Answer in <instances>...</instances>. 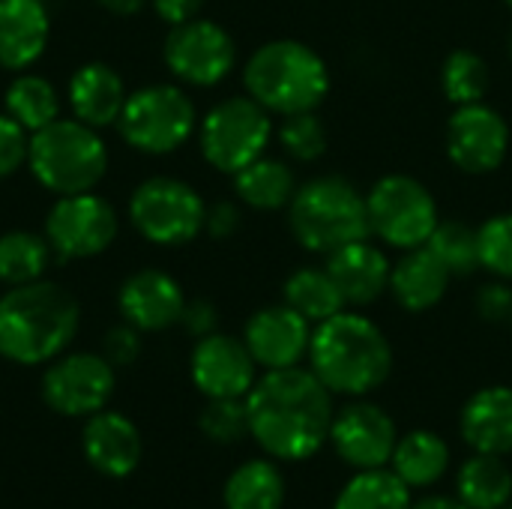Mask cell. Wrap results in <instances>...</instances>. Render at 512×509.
<instances>
[{"mask_svg": "<svg viewBox=\"0 0 512 509\" xmlns=\"http://www.w3.org/2000/svg\"><path fill=\"white\" fill-rule=\"evenodd\" d=\"M333 393L312 369H270L246 396L252 441L276 462H309L330 441Z\"/></svg>", "mask_w": 512, "mask_h": 509, "instance_id": "1", "label": "cell"}, {"mask_svg": "<svg viewBox=\"0 0 512 509\" xmlns=\"http://www.w3.org/2000/svg\"><path fill=\"white\" fill-rule=\"evenodd\" d=\"M309 369L333 396L363 399L387 384L393 348L375 321L342 309L312 327Z\"/></svg>", "mask_w": 512, "mask_h": 509, "instance_id": "2", "label": "cell"}, {"mask_svg": "<svg viewBox=\"0 0 512 509\" xmlns=\"http://www.w3.org/2000/svg\"><path fill=\"white\" fill-rule=\"evenodd\" d=\"M81 324L78 300L57 282L36 279L0 297V357L18 366L57 360Z\"/></svg>", "mask_w": 512, "mask_h": 509, "instance_id": "3", "label": "cell"}, {"mask_svg": "<svg viewBox=\"0 0 512 509\" xmlns=\"http://www.w3.org/2000/svg\"><path fill=\"white\" fill-rule=\"evenodd\" d=\"M243 84L249 96L270 114L291 117L315 111L324 102L330 90V72L321 54L309 45L297 39H273L249 57Z\"/></svg>", "mask_w": 512, "mask_h": 509, "instance_id": "4", "label": "cell"}, {"mask_svg": "<svg viewBox=\"0 0 512 509\" xmlns=\"http://www.w3.org/2000/svg\"><path fill=\"white\" fill-rule=\"evenodd\" d=\"M288 219L294 237L318 255H333L342 246L372 234L366 195L351 180L336 174L297 186L288 204Z\"/></svg>", "mask_w": 512, "mask_h": 509, "instance_id": "5", "label": "cell"}, {"mask_svg": "<svg viewBox=\"0 0 512 509\" xmlns=\"http://www.w3.org/2000/svg\"><path fill=\"white\" fill-rule=\"evenodd\" d=\"M27 165L36 183L54 195L93 192L108 171V147L99 129L75 117H57L30 135Z\"/></svg>", "mask_w": 512, "mask_h": 509, "instance_id": "6", "label": "cell"}, {"mask_svg": "<svg viewBox=\"0 0 512 509\" xmlns=\"http://www.w3.org/2000/svg\"><path fill=\"white\" fill-rule=\"evenodd\" d=\"M195 123V105L180 87L150 84L126 96L117 129L132 150L165 156L189 141Z\"/></svg>", "mask_w": 512, "mask_h": 509, "instance_id": "7", "label": "cell"}, {"mask_svg": "<svg viewBox=\"0 0 512 509\" xmlns=\"http://www.w3.org/2000/svg\"><path fill=\"white\" fill-rule=\"evenodd\" d=\"M270 135V111L252 96H231L207 111L198 129V144L216 171L237 174L264 156Z\"/></svg>", "mask_w": 512, "mask_h": 509, "instance_id": "8", "label": "cell"}, {"mask_svg": "<svg viewBox=\"0 0 512 509\" xmlns=\"http://www.w3.org/2000/svg\"><path fill=\"white\" fill-rule=\"evenodd\" d=\"M135 231L156 246H183L204 231L207 204L177 177H150L129 198Z\"/></svg>", "mask_w": 512, "mask_h": 509, "instance_id": "9", "label": "cell"}, {"mask_svg": "<svg viewBox=\"0 0 512 509\" xmlns=\"http://www.w3.org/2000/svg\"><path fill=\"white\" fill-rule=\"evenodd\" d=\"M366 207L372 234L405 252L426 246L435 225L441 222L432 192L408 174L381 177L366 195Z\"/></svg>", "mask_w": 512, "mask_h": 509, "instance_id": "10", "label": "cell"}, {"mask_svg": "<svg viewBox=\"0 0 512 509\" xmlns=\"http://www.w3.org/2000/svg\"><path fill=\"white\" fill-rule=\"evenodd\" d=\"M117 210L93 192L60 195L45 216V240L63 261L102 255L117 240Z\"/></svg>", "mask_w": 512, "mask_h": 509, "instance_id": "11", "label": "cell"}, {"mask_svg": "<svg viewBox=\"0 0 512 509\" xmlns=\"http://www.w3.org/2000/svg\"><path fill=\"white\" fill-rule=\"evenodd\" d=\"M162 54L171 75L192 87H216L231 75L237 63V45L231 33L204 18L174 24L165 36Z\"/></svg>", "mask_w": 512, "mask_h": 509, "instance_id": "12", "label": "cell"}, {"mask_svg": "<svg viewBox=\"0 0 512 509\" xmlns=\"http://www.w3.org/2000/svg\"><path fill=\"white\" fill-rule=\"evenodd\" d=\"M114 366L102 354H60L42 375V399L60 417H93L114 396Z\"/></svg>", "mask_w": 512, "mask_h": 509, "instance_id": "13", "label": "cell"}, {"mask_svg": "<svg viewBox=\"0 0 512 509\" xmlns=\"http://www.w3.org/2000/svg\"><path fill=\"white\" fill-rule=\"evenodd\" d=\"M327 444L351 471H372L390 468L399 432L393 417L381 405L354 399L333 414Z\"/></svg>", "mask_w": 512, "mask_h": 509, "instance_id": "14", "label": "cell"}, {"mask_svg": "<svg viewBox=\"0 0 512 509\" xmlns=\"http://www.w3.org/2000/svg\"><path fill=\"white\" fill-rule=\"evenodd\" d=\"M510 150L507 120L483 105H459L447 123V156L465 174H492L504 165Z\"/></svg>", "mask_w": 512, "mask_h": 509, "instance_id": "15", "label": "cell"}, {"mask_svg": "<svg viewBox=\"0 0 512 509\" xmlns=\"http://www.w3.org/2000/svg\"><path fill=\"white\" fill-rule=\"evenodd\" d=\"M255 369L246 342L225 333L201 336L189 357L192 384L204 399H246L258 381Z\"/></svg>", "mask_w": 512, "mask_h": 509, "instance_id": "16", "label": "cell"}, {"mask_svg": "<svg viewBox=\"0 0 512 509\" xmlns=\"http://www.w3.org/2000/svg\"><path fill=\"white\" fill-rule=\"evenodd\" d=\"M243 342L258 366L270 369H291L300 366L303 357H309L312 342V324L294 312L288 303L258 309L243 330Z\"/></svg>", "mask_w": 512, "mask_h": 509, "instance_id": "17", "label": "cell"}, {"mask_svg": "<svg viewBox=\"0 0 512 509\" xmlns=\"http://www.w3.org/2000/svg\"><path fill=\"white\" fill-rule=\"evenodd\" d=\"M117 306L126 324H132L141 333H159L174 324H180L186 297L174 276L162 270H138L132 273L120 291Z\"/></svg>", "mask_w": 512, "mask_h": 509, "instance_id": "18", "label": "cell"}, {"mask_svg": "<svg viewBox=\"0 0 512 509\" xmlns=\"http://www.w3.org/2000/svg\"><path fill=\"white\" fill-rule=\"evenodd\" d=\"M81 450L87 465L111 480L132 477L144 456L138 426L117 411H99L87 417L81 429Z\"/></svg>", "mask_w": 512, "mask_h": 509, "instance_id": "19", "label": "cell"}, {"mask_svg": "<svg viewBox=\"0 0 512 509\" xmlns=\"http://www.w3.org/2000/svg\"><path fill=\"white\" fill-rule=\"evenodd\" d=\"M51 15L42 0H0V66L24 72L48 48Z\"/></svg>", "mask_w": 512, "mask_h": 509, "instance_id": "20", "label": "cell"}, {"mask_svg": "<svg viewBox=\"0 0 512 509\" xmlns=\"http://www.w3.org/2000/svg\"><path fill=\"white\" fill-rule=\"evenodd\" d=\"M459 432L471 453L507 459L512 453V387L477 390L462 408Z\"/></svg>", "mask_w": 512, "mask_h": 509, "instance_id": "21", "label": "cell"}, {"mask_svg": "<svg viewBox=\"0 0 512 509\" xmlns=\"http://www.w3.org/2000/svg\"><path fill=\"white\" fill-rule=\"evenodd\" d=\"M327 273L339 285L345 303L351 306H369L384 291H390V261L387 255L366 240L348 243L339 252L327 255Z\"/></svg>", "mask_w": 512, "mask_h": 509, "instance_id": "22", "label": "cell"}, {"mask_svg": "<svg viewBox=\"0 0 512 509\" xmlns=\"http://www.w3.org/2000/svg\"><path fill=\"white\" fill-rule=\"evenodd\" d=\"M126 87L117 69L108 63H84L69 78V108L72 117L93 126L108 129L120 120V111L126 105Z\"/></svg>", "mask_w": 512, "mask_h": 509, "instance_id": "23", "label": "cell"}, {"mask_svg": "<svg viewBox=\"0 0 512 509\" xmlns=\"http://www.w3.org/2000/svg\"><path fill=\"white\" fill-rule=\"evenodd\" d=\"M450 270L438 261V255L429 246H417L408 249L399 264L390 273V291L396 297V303L405 312H429L435 309L450 285Z\"/></svg>", "mask_w": 512, "mask_h": 509, "instance_id": "24", "label": "cell"}, {"mask_svg": "<svg viewBox=\"0 0 512 509\" xmlns=\"http://www.w3.org/2000/svg\"><path fill=\"white\" fill-rule=\"evenodd\" d=\"M390 471L414 492V489H432L441 483V477L450 471V447L438 432L414 429L399 438Z\"/></svg>", "mask_w": 512, "mask_h": 509, "instance_id": "25", "label": "cell"}, {"mask_svg": "<svg viewBox=\"0 0 512 509\" xmlns=\"http://www.w3.org/2000/svg\"><path fill=\"white\" fill-rule=\"evenodd\" d=\"M456 498L468 509H504L512 504V471L504 456L471 453L456 471Z\"/></svg>", "mask_w": 512, "mask_h": 509, "instance_id": "26", "label": "cell"}, {"mask_svg": "<svg viewBox=\"0 0 512 509\" xmlns=\"http://www.w3.org/2000/svg\"><path fill=\"white\" fill-rule=\"evenodd\" d=\"M285 492L288 486L276 459H249L225 480L222 504L225 509H282Z\"/></svg>", "mask_w": 512, "mask_h": 509, "instance_id": "27", "label": "cell"}, {"mask_svg": "<svg viewBox=\"0 0 512 509\" xmlns=\"http://www.w3.org/2000/svg\"><path fill=\"white\" fill-rule=\"evenodd\" d=\"M234 189L240 201L255 210H279L291 204L297 192V180H294V171L282 159L261 156L234 174Z\"/></svg>", "mask_w": 512, "mask_h": 509, "instance_id": "28", "label": "cell"}, {"mask_svg": "<svg viewBox=\"0 0 512 509\" xmlns=\"http://www.w3.org/2000/svg\"><path fill=\"white\" fill-rule=\"evenodd\" d=\"M414 495L411 489L390 471H354V477L339 489L333 509H411Z\"/></svg>", "mask_w": 512, "mask_h": 509, "instance_id": "29", "label": "cell"}, {"mask_svg": "<svg viewBox=\"0 0 512 509\" xmlns=\"http://www.w3.org/2000/svg\"><path fill=\"white\" fill-rule=\"evenodd\" d=\"M282 294H285V303L294 312H300L312 327L339 315L348 306L339 285L333 282V276L318 267H303V270L291 273Z\"/></svg>", "mask_w": 512, "mask_h": 509, "instance_id": "30", "label": "cell"}, {"mask_svg": "<svg viewBox=\"0 0 512 509\" xmlns=\"http://www.w3.org/2000/svg\"><path fill=\"white\" fill-rule=\"evenodd\" d=\"M3 102H6V114L30 135L60 117V96L51 87V81H45L42 75L21 72L18 78H12Z\"/></svg>", "mask_w": 512, "mask_h": 509, "instance_id": "31", "label": "cell"}, {"mask_svg": "<svg viewBox=\"0 0 512 509\" xmlns=\"http://www.w3.org/2000/svg\"><path fill=\"white\" fill-rule=\"evenodd\" d=\"M51 243L33 231H9L0 237V282L15 288L45 276L51 264Z\"/></svg>", "mask_w": 512, "mask_h": 509, "instance_id": "32", "label": "cell"}, {"mask_svg": "<svg viewBox=\"0 0 512 509\" xmlns=\"http://www.w3.org/2000/svg\"><path fill=\"white\" fill-rule=\"evenodd\" d=\"M489 84H492L489 63L477 51L459 48V51L447 54V60L441 66V87H444V96L456 108L483 102V96L489 93Z\"/></svg>", "mask_w": 512, "mask_h": 509, "instance_id": "33", "label": "cell"}, {"mask_svg": "<svg viewBox=\"0 0 512 509\" xmlns=\"http://www.w3.org/2000/svg\"><path fill=\"white\" fill-rule=\"evenodd\" d=\"M426 246L438 255V261L450 270V276H471L480 267V243H477V228L447 219L438 222Z\"/></svg>", "mask_w": 512, "mask_h": 509, "instance_id": "34", "label": "cell"}, {"mask_svg": "<svg viewBox=\"0 0 512 509\" xmlns=\"http://www.w3.org/2000/svg\"><path fill=\"white\" fill-rule=\"evenodd\" d=\"M198 426L213 444H237L249 435L246 399H207Z\"/></svg>", "mask_w": 512, "mask_h": 509, "instance_id": "35", "label": "cell"}, {"mask_svg": "<svg viewBox=\"0 0 512 509\" xmlns=\"http://www.w3.org/2000/svg\"><path fill=\"white\" fill-rule=\"evenodd\" d=\"M279 141H282V147H285V153L291 159L315 162L327 150V129L315 117V111H303V114H291V117L282 120Z\"/></svg>", "mask_w": 512, "mask_h": 509, "instance_id": "36", "label": "cell"}, {"mask_svg": "<svg viewBox=\"0 0 512 509\" xmlns=\"http://www.w3.org/2000/svg\"><path fill=\"white\" fill-rule=\"evenodd\" d=\"M477 243H480V267H486L501 279H512V213L492 216L486 225H480Z\"/></svg>", "mask_w": 512, "mask_h": 509, "instance_id": "37", "label": "cell"}, {"mask_svg": "<svg viewBox=\"0 0 512 509\" xmlns=\"http://www.w3.org/2000/svg\"><path fill=\"white\" fill-rule=\"evenodd\" d=\"M30 132L21 129L9 114H0V180L12 177L21 165H27Z\"/></svg>", "mask_w": 512, "mask_h": 509, "instance_id": "38", "label": "cell"}, {"mask_svg": "<svg viewBox=\"0 0 512 509\" xmlns=\"http://www.w3.org/2000/svg\"><path fill=\"white\" fill-rule=\"evenodd\" d=\"M102 357L111 363V366H132L141 354V330H135L132 324H123V327H111L105 333V342H102Z\"/></svg>", "mask_w": 512, "mask_h": 509, "instance_id": "39", "label": "cell"}, {"mask_svg": "<svg viewBox=\"0 0 512 509\" xmlns=\"http://www.w3.org/2000/svg\"><path fill=\"white\" fill-rule=\"evenodd\" d=\"M477 315L489 324H507L512 321V288L504 282H489L477 291Z\"/></svg>", "mask_w": 512, "mask_h": 509, "instance_id": "40", "label": "cell"}, {"mask_svg": "<svg viewBox=\"0 0 512 509\" xmlns=\"http://www.w3.org/2000/svg\"><path fill=\"white\" fill-rule=\"evenodd\" d=\"M180 324H183L192 336H198V339L216 333V309H213V303H207V300H192V303H186Z\"/></svg>", "mask_w": 512, "mask_h": 509, "instance_id": "41", "label": "cell"}, {"mask_svg": "<svg viewBox=\"0 0 512 509\" xmlns=\"http://www.w3.org/2000/svg\"><path fill=\"white\" fill-rule=\"evenodd\" d=\"M204 228L213 234V237H231L237 228H240V210L234 207V204H228V201H219V204H213L210 210H207V222H204Z\"/></svg>", "mask_w": 512, "mask_h": 509, "instance_id": "42", "label": "cell"}, {"mask_svg": "<svg viewBox=\"0 0 512 509\" xmlns=\"http://www.w3.org/2000/svg\"><path fill=\"white\" fill-rule=\"evenodd\" d=\"M150 3H153L156 15H159L165 24H171V27L198 18V12H201V6H204V0H150Z\"/></svg>", "mask_w": 512, "mask_h": 509, "instance_id": "43", "label": "cell"}, {"mask_svg": "<svg viewBox=\"0 0 512 509\" xmlns=\"http://www.w3.org/2000/svg\"><path fill=\"white\" fill-rule=\"evenodd\" d=\"M411 509H468L459 498H450V495H426L420 501H414Z\"/></svg>", "mask_w": 512, "mask_h": 509, "instance_id": "44", "label": "cell"}, {"mask_svg": "<svg viewBox=\"0 0 512 509\" xmlns=\"http://www.w3.org/2000/svg\"><path fill=\"white\" fill-rule=\"evenodd\" d=\"M96 3L114 15H135L144 6V0H96Z\"/></svg>", "mask_w": 512, "mask_h": 509, "instance_id": "45", "label": "cell"}, {"mask_svg": "<svg viewBox=\"0 0 512 509\" xmlns=\"http://www.w3.org/2000/svg\"><path fill=\"white\" fill-rule=\"evenodd\" d=\"M507 48H510V60H512V33H510V45H507Z\"/></svg>", "mask_w": 512, "mask_h": 509, "instance_id": "46", "label": "cell"}, {"mask_svg": "<svg viewBox=\"0 0 512 509\" xmlns=\"http://www.w3.org/2000/svg\"><path fill=\"white\" fill-rule=\"evenodd\" d=\"M504 3H507V6H510V9H512V0H504Z\"/></svg>", "mask_w": 512, "mask_h": 509, "instance_id": "47", "label": "cell"}, {"mask_svg": "<svg viewBox=\"0 0 512 509\" xmlns=\"http://www.w3.org/2000/svg\"><path fill=\"white\" fill-rule=\"evenodd\" d=\"M504 509H512V504H510V507H504Z\"/></svg>", "mask_w": 512, "mask_h": 509, "instance_id": "48", "label": "cell"}]
</instances>
